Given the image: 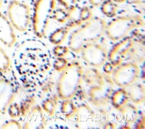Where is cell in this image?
I'll use <instances>...</instances> for the list:
<instances>
[{
    "mask_svg": "<svg viewBox=\"0 0 145 129\" xmlns=\"http://www.w3.org/2000/svg\"><path fill=\"white\" fill-rule=\"evenodd\" d=\"M70 13L65 8L55 9L52 18L59 23L63 24L67 23L70 19Z\"/></svg>",
    "mask_w": 145,
    "mask_h": 129,
    "instance_id": "e0dca14e",
    "label": "cell"
},
{
    "mask_svg": "<svg viewBox=\"0 0 145 129\" xmlns=\"http://www.w3.org/2000/svg\"><path fill=\"white\" fill-rule=\"evenodd\" d=\"M56 0H36L33 6L32 27L35 34L40 38L46 36L53 13L56 9Z\"/></svg>",
    "mask_w": 145,
    "mask_h": 129,
    "instance_id": "277c9868",
    "label": "cell"
},
{
    "mask_svg": "<svg viewBox=\"0 0 145 129\" xmlns=\"http://www.w3.org/2000/svg\"><path fill=\"white\" fill-rule=\"evenodd\" d=\"M129 97L127 90L123 88L116 90L112 97V102L113 106L117 110H120L129 101Z\"/></svg>",
    "mask_w": 145,
    "mask_h": 129,
    "instance_id": "7c38bea8",
    "label": "cell"
},
{
    "mask_svg": "<svg viewBox=\"0 0 145 129\" xmlns=\"http://www.w3.org/2000/svg\"><path fill=\"white\" fill-rule=\"evenodd\" d=\"M16 97L14 84L8 80L0 78V114H5Z\"/></svg>",
    "mask_w": 145,
    "mask_h": 129,
    "instance_id": "30bf717a",
    "label": "cell"
},
{
    "mask_svg": "<svg viewBox=\"0 0 145 129\" xmlns=\"http://www.w3.org/2000/svg\"><path fill=\"white\" fill-rule=\"evenodd\" d=\"M67 65V61L62 57L58 58L54 62V68L58 71L63 70Z\"/></svg>",
    "mask_w": 145,
    "mask_h": 129,
    "instance_id": "cb8c5ba5",
    "label": "cell"
},
{
    "mask_svg": "<svg viewBox=\"0 0 145 129\" xmlns=\"http://www.w3.org/2000/svg\"><path fill=\"white\" fill-rule=\"evenodd\" d=\"M62 112L66 114L69 118L72 114L75 113L77 109L75 105L69 100H65V101L62 103L61 107Z\"/></svg>",
    "mask_w": 145,
    "mask_h": 129,
    "instance_id": "d6986e66",
    "label": "cell"
},
{
    "mask_svg": "<svg viewBox=\"0 0 145 129\" xmlns=\"http://www.w3.org/2000/svg\"><path fill=\"white\" fill-rule=\"evenodd\" d=\"M3 0H0V9ZM16 41L15 29L7 16L0 10V42L7 47H12Z\"/></svg>",
    "mask_w": 145,
    "mask_h": 129,
    "instance_id": "9c48e42d",
    "label": "cell"
},
{
    "mask_svg": "<svg viewBox=\"0 0 145 129\" xmlns=\"http://www.w3.org/2000/svg\"><path fill=\"white\" fill-rule=\"evenodd\" d=\"M113 1L116 3H123L125 2L126 0H113Z\"/></svg>",
    "mask_w": 145,
    "mask_h": 129,
    "instance_id": "4316f807",
    "label": "cell"
},
{
    "mask_svg": "<svg viewBox=\"0 0 145 129\" xmlns=\"http://www.w3.org/2000/svg\"><path fill=\"white\" fill-rule=\"evenodd\" d=\"M135 44V40L131 37H126L119 40L108 54V59L110 64L113 66L121 65L126 57L127 55L129 54Z\"/></svg>",
    "mask_w": 145,
    "mask_h": 129,
    "instance_id": "ba28073f",
    "label": "cell"
},
{
    "mask_svg": "<svg viewBox=\"0 0 145 129\" xmlns=\"http://www.w3.org/2000/svg\"><path fill=\"white\" fill-rule=\"evenodd\" d=\"M69 49V48L67 47L58 45L54 48V53L58 57H62L66 55Z\"/></svg>",
    "mask_w": 145,
    "mask_h": 129,
    "instance_id": "603a6c76",
    "label": "cell"
},
{
    "mask_svg": "<svg viewBox=\"0 0 145 129\" xmlns=\"http://www.w3.org/2000/svg\"><path fill=\"white\" fill-rule=\"evenodd\" d=\"M11 69V60L5 50L0 47V74H7L10 72Z\"/></svg>",
    "mask_w": 145,
    "mask_h": 129,
    "instance_id": "9a60e30c",
    "label": "cell"
},
{
    "mask_svg": "<svg viewBox=\"0 0 145 129\" xmlns=\"http://www.w3.org/2000/svg\"><path fill=\"white\" fill-rule=\"evenodd\" d=\"M119 66L113 73L114 83L120 88H127L135 83L139 77L140 68L134 62L125 63Z\"/></svg>",
    "mask_w": 145,
    "mask_h": 129,
    "instance_id": "8992f818",
    "label": "cell"
},
{
    "mask_svg": "<svg viewBox=\"0 0 145 129\" xmlns=\"http://www.w3.org/2000/svg\"><path fill=\"white\" fill-rule=\"evenodd\" d=\"M62 71L57 84L58 95L62 99L69 100L78 90L83 76V68L80 63L72 62Z\"/></svg>",
    "mask_w": 145,
    "mask_h": 129,
    "instance_id": "7a4b0ae2",
    "label": "cell"
},
{
    "mask_svg": "<svg viewBox=\"0 0 145 129\" xmlns=\"http://www.w3.org/2000/svg\"><path fill=\"white\" fill-rule=\"evenodd\" d=\"M63 8L66 9L68 11H71L76 7V0H56Z\"/></svg>",
    "mask_w": 145,
    "mask_h": 129,
    "instance_id": "7402d4cb",
    "label": "cell"
},
{
    "mask_svg": "<svg viewBox=\"0 0 145 129\" xmlns=\"http://www.w3.org/2000/svg\"><path fill=\"white\" fill-rule=\"evenodd\" d=\"M7 18L14 29L24 32L31 22V10L25 3L19 0H11L7 9Z\"/></svg>",
    "mask_w": 145,
    "mask_h": 129,
    "instance_id": "5b68a950",
    "label": "cell"
},
{
    "mask_svg": "<svg viewBox=\"0 0 145 129\" xmlns=\"http://www.w3.org/2000/svg\"><path fill=\"white\" fill-rule=\"evenodd\" d=\"M105 1V0H89V2L93 6H101Z\"/></svg>",
    "mask_w": 145,
    "mask_h": 129,
    "instance_id": "d4e9b609",
    "label": "cell"
},
{
    "mask_svg": "<svg viewBox=\"0 0 145 129\" xmlns=\"http://www.w3.org/2000/svg\"><path fill=\"white\" fill-rule=\"evenodd\" d=\"M82 57L89 65L100 68L104 65L108 59V52L102 44L96 41L86 44L82 48Z\"/></svg>",
    "mask_w": 145,
    "mask_h": 129,
    "instance_id": "52a82bcc",
    "label": "cell"
},
{
    "mask_svg": "<svg viewBox=\"0 0 145 129\" xmlns=\"http://www.w3.org/2000/svg\"><path fill=\"white\" fill-rule=\"evenodd\" d=\"M144 26V19L139 15L120 16L106 24L105 34L110 40L118 41L126 38L133 30Z\"/></svg>",
    "mask_w": 145,
    "mask_h": 129,
    "instance_id": "3957f363",
    "label": "cell"
},
{
    "mask_svg": "<svg viewBox=\"0 0 145 129\" xmlns=\"http://www.w3.org/2000/svg\"><path fill=\"white\" fill-rule=\"evenodd\" d=\"M106 21L100 17H94L80 26L70 35L68 48L75 53H79L87 43L95 42L105 34Z\"/></svg>",
    "mask_w": 145,
    "mask_h": 129,
    "instance_id": "6da1fadb",
    "label": "cell"
},
{
    "mask_svg": "<svg viewBox=\"0 0 145 129\" xmlns=\"http://www.w3.org/2000/svg\"><path fill=\"white\" fill-rule=\"evenodd\" d=\"M9 116L12 119L18 118L21 115L20 105L17 103H12L8 107L7 111Z\"/></svg>",
    "mask_w": 145,
    "mask_h": 129,
    "instance_id": "ffe728a7",
    "label": "cell"
},
{
    "mask_svg": "<svg viewBox=\"0 0 145 129\" xmlns=\"http://www.w3.org/2000/svg\"><path fill=\"white\" fill-rule=\"evenodd\" d=\"M57 105V99L56 98H50L44 101L42 105L43 109L48 114L53 115L55 112Z\"/></svg>",
    "mask_w": 145,
    "mask_h": 129,
    "instance_id": "ac0fdd59",
    "label": "cell"
},
{
    "mask_svg": "<svg viewBox=\"0 0 145 129\" xmlns=\"http://www.w3.org/2000/svg\"><path fill=\"white\" fill-rule=\"evenodd\" d=\"M127 91L129 99L135 104L142 103L145 99V88L140 83L133 84Z\"/></svg>",
    "mask_w": 145,
    "mask_h": 129,
    "instance_id": "8fae6325",
    "label": "cell"
},
{
    "mask_svg": "<svg viewBox=\"0 0 145 129\" xmlns=\"http://www.w3.org/2000/svg\"><path fill=\"white\" fill-rule=\"evenodd\" d=\"M122 114L125 122L129 123L134 122L138 117V110L136 106L129 102L118 110Z\"/></svg>",
    "mask_w": 145,
    "mask_h": 129,
    "instance_id": "4fadbf2b",
    "label": "cell"
},
{
    "mask_svg": "<svg viewBox=\"0 0 145 129\" xmlns=\"http://www.w3.org/2000/svg\"><path fill=\"white\" fill-rule=\"evenodd\" d=\"M133 2L138 5H143L145 2V0H132Z\"/></svg>",
    "mask_w": 145,
    "mask_h": 129,
    "instance_id": "484cf974",
    "label": "cell"
},
{
    "mask_svg": "<svg viewBox=\"0 0 145 129\" xmlns=\"http://www.w3.org/2000/svg\"><path fill=\"white\" fill-rule=\"evenodd\" d=\"M70 30L66 26L57 29L50 35L49 41L54 45H60L67 38Z\"/></svg>",
    "mask_w": 145,
    "mask_h": 129,
    "instance_id": "5bb4252c",
    "label": "cell"
},
{
    "mask_svg": "<svg viewBox=\"0 0 145 129\" xmlns=\"http://www.w3.org/2000/svg\"><path fill=\"white\" fill-rule=\"evenodd\" d=\"M2 129H21L22 126L20 123L15 119H11L5 123L1 127Z\"/></svg>",
    "mask_w": 145,
    "mask_h": 129,
    "instance_id": "44dd1931",
    "label": "cell"
},
{
    "mask_svg": "<svg viewBox=\"0 0 145 129\" xmlns=\"http://www.w3.org/2000/svg\"><path fill=\"white\" fill-rule=\"evenodd\" d=\"M101 6V11L107 17L113 18L116 15L117 5L113 0H105Z\"/></svg>",
    "mask_w": 145,
    "mask_h": 129,
    "instance_id": "2e32d148",
    "label": "cell"
}]
</instances>
